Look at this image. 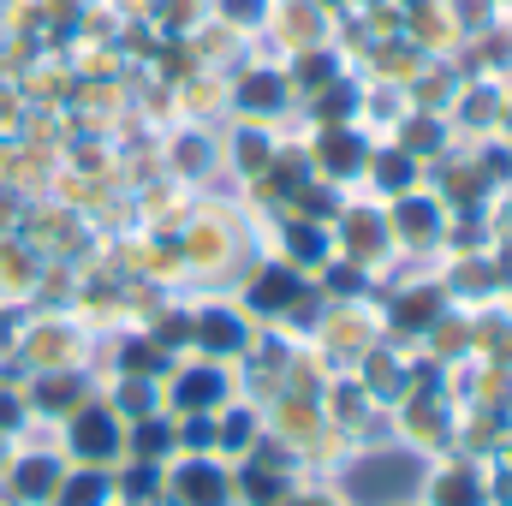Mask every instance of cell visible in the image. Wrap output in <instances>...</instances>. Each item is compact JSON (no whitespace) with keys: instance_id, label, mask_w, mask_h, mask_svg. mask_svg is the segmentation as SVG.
<instances>
[{"instance_id":"obj_1","label":"cell","mask_w":512,"mask_h":506,"mask_svg":"<svg viewBox=\"0 0 512 506\" xmlns=\"http://www.w3.org/2000/svg\"><path fill=\"white\" fill-rule=\"evenodd\" d=\"M78 447H84V453H102V447H108V423H102V417H84V435H78Z\"/></svg>"},{"instance_id":"obj_2","label":"cell","mask_w":512,"mask_h":506,"mask_svg":"<svg viewBox=\"0 0 512 506\" xmlns=\"http://www.w3.org/2000/svg\"><path fill=\"white\" fill-rule=\"evenodd\" d=\"M286 286H292L286 274H268V286H262V298H268V304H280V298H286Z\"/></svg>"},{"instance_id":"obj_3","label":"cell","mask_w":512,"mask_h":506,"mask_svg":"<svg viewBox=\"0 0 512 506\" xmlns=\"http://www.w3.org/2000/svg\"><path fill=\"white\" fill-rule=\"evenodd\" d=\"M209 340H215V346H233L239 334H233V322H221V316H215V322H209Z\"/></svg>"},{"instance_id":"obj_4","label":"cell","mask_w":512,"mask_h":506,"mask_svg":"<svg viewBox=\"0 0 512 506\" xmlns=\"http://www.w3.org/2000/svg\"><path fill=\"white\" fill-rule=\"evenodd\" d=\"M203 393H215V376H191V387H185V399H191V405H197V399H203Z\"/></svg>"}]
</instances>
